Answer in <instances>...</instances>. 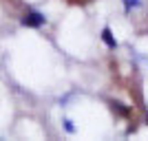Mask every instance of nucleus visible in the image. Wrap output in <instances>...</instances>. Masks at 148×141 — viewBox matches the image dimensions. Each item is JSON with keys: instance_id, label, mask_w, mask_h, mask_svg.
Returning a JSON list of instances; mask_svg holds the SVG:
<instances>
[{"instance_id": "nucleus-5", "label": "nucleus", "mask_w": 148, "mask_h": 141, "mask_svg": "<svg viewBox=\"0 0 148 141\" xmlns=\"http://www.w3.org/2000/svg\"><path fill=\"white\" fill-rule=\"evenodd\" d=\"M146 123H148V117H146Z\"/></svg>"}, {"instance_id": "nucleus-3", "label": "nucleus", "mask_w": 148, "mask_h": 141, "mask_svg": "<svg viewBox=\"0 0 148 141\" xmlns=\"http://www.w3.org/2000/svg\"><path fill=\"white\" fill-rule=\"evenodd\" d=\"M124 7H126V11H130V9H139V7H142V0H124Z\"/></svg>"}, {"instance_id": "nucleus-1", "label": "nucleus", "mask_w": 148, "mask_h": 141, "mask_svg": "<svg viewBox=\"0 0 148 141\" xmlns=\"http://www.w3.org/2000/svg\"><path fill=\"white\" fill-rule=\"evenodd\" d=\"M44 22H47V18H44V13L40 11H27L25 16H22V20H20V25L22 27H31V29H38V27H42Z\"/></svg>"}, {"instance_id": "nucleus-4", "label": "nucleus", "mask_w": 148, "mask_h": 141, "mask_svg": "<svg viewBox=\"0 0 148 141\" xmlns=\"http://www.w3.org/2000/svg\"><path fill=\"white\" fill-rule=\"evenodd\" d=\"M64 130H66L69 135H73V132H75V126L71 123V119H64Z\"/></svg>"}, {"instance_id": "nucleus-2", "label": "nucleus", "mask_w": 148, "mask_h": 141, "mask_svg": "<svg viewBox=\"0 0 148 141\" xmlns=\"http://www.w3.org/2000/svg\"><path fill=\"white\" fill-rule=\"evenodd\" d=\"M102 40H104V44L108 49H117V40H115V35H113V31L108 29V27L102 29Z\"/></svg>"}]
</instances>
